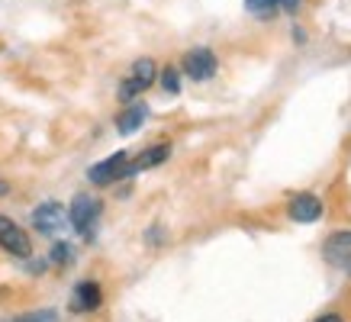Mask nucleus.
Here are the masks:
<instances>
[{
    "mask_svg": "<svg viewBox=\"0 0 351 322\" xmlns=\"http://www.w3.org/2000/svg\"><path fill=\"white\" fill-rule=\"evenodd\" d=\"M300 3L303 0H245V10L258 16V20H267V16H274V13L287 10V13H297Z\"/></svg>",
    "mask_w": 351,
    "mask_h": 322,
    "instance_id": "9b49d317",
    "label": "nucleus"
},
{
    "mask_svg": "<svg viewBox=\"0 0 351 322\" xmlns=\"http://www.w3.org/2000/svg\"><path fill=\"white\" fill-rule=\"evenodd\" d=\"M145 119H149V107H145L142 100H132V103H126V110L117 116V132L119 136H132V132L142 129Z\"/></svg>",
    "mask_w": 351,
    "mask_h": 322,
    "instance_id": "9d476101",
    "label": "nucleus"
},
{
    "mask_svg": "<svg viewBox=\"0 0 351 322\" xmlns=\"http://www.w3.org/2000/svg\"><path fill=\"white\" fill-rule=\"evenodd\" d=\"M0 322H55V312H52V310L23 312V316H10V319H0Z\"/></svg>",
    "mask_w": 351,
    "mask_h": 322,
    "instance_id": "2eb2a0df",
    "label": "nucleus"
},
{
    "mask_svg": "<svg viewBox=\"0 0 351 322\" xmlns=\"http://www.w3.org/2000/svg\"><path fill=\"white\" fill-rule=\"evenodd\" d=\"M158 84L165 94H181V68H174V64H168V68H161L158 71Z\"/></svg>",
    "mask_w": 351,
    "mask_h": 322,
    "instance_id": "4468645a",
    "label": "nucleus"
},
{
    "mask_svg": "<svg viewBox=\"0 0 351 322\" xmlns=\"http://www.w3.org/2000/svg\"><path fill=\"white\" fill-rule=\"evenodd\" d=\"M313 322H345V316L341 312H322L319 319H313Z\"/></svg>",
    "mask_w": 351,
    "mask_h": 322,
    "instance_id": "dca6fc26",
    "label": "nucleus"
},
{
    "mask_svg": "<svg viewBox=\"0 0 351 322\" xmlns=\"http://www.w3.org/2000/svg\"><path fill=\"white\" fill-rule=\"evenodd\" d=\"M7 193H10V184H7V181H0V197H7Z\"/></svg>",
    "mask_w": 351,
    "mask_h": 322,
    "instance_id": "f3484780",
    "label": "nucleus"
},
{
    "mask_svg": "<svg viewBox=\"0 0 351 322\" xmlns=\"http://www.w3.org/2000/svg\"><path fill=\"white\" fill-rule=\"evenodd\" d=\"M181 71L191 81H210V77L219 71V58H216L213 49H191L184 52V62H181Z\"/></svg>",
    "mask_w": 351,
    "mask_h": 322,
    "instance_id": "423d86ee",
    "label": "nucleus"
},
{
    "mask_svg": "<svg viewBox=\"0 0 351 322\" xmlns=\"http://www.w3.org/2000/svg\"><path fill=\"white\" fill-rule=\"evenodd\" d=\"M68 210H64L58 200H45L32 210V229L39 232V236H49V238H58L68 229Z\"/></svg>",
    "mask_w": 351,
    "mask_h": 322,
    "instance_id": "20e7f679",
    "label": "nucleus"
},
{
    "mask_svg": "<svg viewBox=\"0 0 351 322\" xmlns=\"http://www.w3.org/2000/svg\"><path fill=\"white\" fill-rule=\"evenodd\" d=\"M49 261H52L55 268H68V264H75V248L62 242V238H55L52 251H49Z\"/></svg>",
    "mask_w": 351,
    "mask_h": 322,
    "instance_id": "ddd939ff",
    "label": "nucleus"
},
{
    "mask_svg": "<svg viewBox=\"0 0 351 322\" xmlns=\"http://www.w3.org/2000/svg\"><path fill=\"white\" fill-rule=\"evenodd\" d=\"M100 219H104V203L100 197H94L90 190L75 193V200L68 206V223L84 242H97V229H100Z\"/></svg>",
    "mask_w": 351,
    "mask_h": 322,
    "instance_id": "f257e3e1",
    "label": "nucleus"
},
{
    "mask_svg": "<svg viewBox=\"0 0 351 322\" xmlns=\"http://www.w3.org/2000/svg\"><path fill=\"white\" fill-rule=\"evenodd\" d=\"M129 177H136L129 151H113L110 158L97 161L94 168H87V181L94 184V187H113V184L129 181Z\"/></svg>",
    "mask_w": 351,
    "mask_h": 322,
    "instance_id": "f03ea898",
    "label": "nucleus"
},
{
    "mask_svg": "<svg viewBox=\"0 0 351 322\" xmlns=\"http://www.w3.org/2000/svg\"><path fill=\"white\" fill-rule=\"evenodd\" d=\"M104 306V290L97 280H81L71 293V312H97Z\"/></svg>",
    "mask_w": 351,
    "mask_h": 322,
    "instance_id": "6e6552de",
    "label": "nucleus"
},
{
    "mask_svg": "<svg viewBox=\"0 0 351 322\" xmlns=\"http://www.w3.org/2000/svg\"><path fill=\"white\" fill-rule=\"evenodd\" d=\"M155 81H158V64L152 62V58H136L132 71L123 77V84H119L117 97L123 100V103H132V100H136L138 94H145Z\"/></svg>",
    "mask_w": 351,
    "mask_h": 322,
    "instance_id": "7ed1b4c3",
    "label": "nucleus"
},
{
    "mask_svg": "<svg viewBox=\"0 0 351 322\" xmlns=\"http://www.w3.org/2000/svg\"><path fill=\"white\" fill-rule=\"evenodd\" d=\"M287 216L293 223H316L322 216V200L316 193H297L287 203Z\"/></svg>",
    "mask_w": 351,
    "mask_h": 322,
    "instance_id": "1a4fd4ad",
    "label": "nucleus"
},
{
    "mask_svg": "<svg viewBox=\"0 0 351 322\" xmlns=\"http://www.w3.org/2000/svg\"><path fill=\"white\" fill-rule=\"evenodd\" d=\"M171 158V145L168 142H158V145H149L145 151H138L136 158H132V174L138 171H149V168H158L165 161Z\"/></svg>",
    "mask_w": 351,
    "mask_h": 322,
    "instance_id": "f8f14e48",
    "label": "nucleus"
},
{
    "mask_svg": "<svg viewBox=\"0 0 351 322\" xmlns=\"http://www.w3.org/2000/svg\"><path fill=\"white\" fill-rule=\"evenodd\" d=\"M0 248L13 258H29L32 255V238L16 219L0 213Z\"/></svg>",
    "mask_w": 351,
    "mask_h": 322,
    "instance_id": "39448f33",
    "label": "nucleus"
},
{
    "mask_svg": "<svg viewBox=\"0 0 351 322\" xmlns=\"http://www.w3.org/2000/svg\"><path fill=\"white\" fill-rule=\"evenodd\" d=\"M322 258L329 261L332 268H339L341 274L351 277V229H339L322 242Z\"/></svg>",
    "mask_w": 351,
    "mask_h": 322,
    "instance_id": "0eeeda50",
    "label": "nucleus"
}]
</instances>
